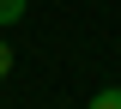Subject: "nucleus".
<instances>
[{
    "mask_svg": "<svg viewBox=\"0 0 121 109\" xmlns=\"http://www.w3.org/2000/svg\"><path fill=\"white\" fill-rule=\"evenodd\" d=\"M6 73H12V48L0 43V79H6Z\"/></svg>",
    "mask_w": 121,
    "mask_h": 109,
    "instance_id": "nucleus-3",
    "label": "nucleus"
},
{
    "mask_svg": "<svg viewBox=\"0 0 121 109\" xmlns=\"http://www.w3.org/2000/svg\"><path fill=\"white\" fill-rule=\"evenodd\" d=\"M91 109H121V85H103V91L91 97Z\"/></svg>",
    "mask_w": 121,
    "mask_h": 109,
    "instance_id": "nucleus-1",
    "label": "nucleus"
},
{
    "mask_svg": "<svg viewBox=\"0 0 121 109\" xmlns=\"http://www.w3.org/2000/svg\"><path fill=\"white\" fill-rule=\"evenodd\" d=\"M24 18V0H0V24H18Z\"/></svg>",
    "mask_w": 121,
    "mask_h": 109,
    "instance_id": "nucleus-2",
    "label": "nucleus"
}]
</instances>
